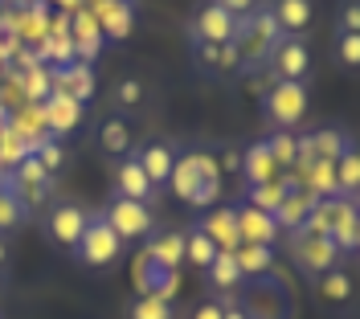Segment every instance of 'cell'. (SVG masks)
I'll return each mask as SVG.
<instances>
[{
    "mask_svg": "<svg viewBox=\"0 0 360 319\" xmlns=\"http://www.w3.org/2000/svg\"><path fill=\"white\" fill-rule=\"evenodd\" d=\"M29 156H33V148H29L13 127H4V131H0V176H4L8 168H17L21 160H29Z\"/></svg>",
    "mask_w": 360,
    "mask_h": 319,
    "instance_id": "e575fe53",
    "label": "cell"
},
{
    "mask_svg": "<svg viewBox=\"0 0 360 319\" xmlns=\"http://www.w3.org/2000/svg\"><path fill=\"white\" fill-rule=\"evenodd\" d=\"M238 168H242V152H233V148H229V152H225V164H221V176H225V172H238Z\"/></svg>",
    "mask_w": 360,
    "mask_h": 319,
    "instance_id": "f6af8a7d",
    "label": "cell"
},
{
    "mask_svg": "<svg viewBox=\"0 0 360 319\" xmlns=\"http://www.w3.org/2000/svg\"><path fill=\"white\" fill-rule=\"evenodd\" d=\"M131 319H172V303L160 295H139L131 303V311H127Z\"/></svg>",
    "mask_w": 360,
    "mask_h": 319,
    "instance_id": "8d00e7d4",
    "label": "cell"
},
{
    "mask_svg": "<svg viewBox=\"0 0 360 319\" xmlns=\"http://www.w3.org/2000/svg\"><path fill=\"white\" fill-rule=\"evenodd\" d=\"M242 311L250 319H291V295L283 291V282L270 278H254L242 282Z\"/></svg>",
    "mask_w": 360,
    "mask_h": 319,
    "instance_id": "5b68a950",
    "label": "cell"
},
{
    "mask_svg": "<svg viewBox=\"0 0 360 319\" xmlns=\"http://www.w3.org/2000/svg\"><path fill=\"white\" fill-rule=\"evenodd\" d=\"M356 217H360V205H356V201H348V197H340L336 221H332V229H328V237L336 242L340 254L356 250Z\"/></svg>",
    "mask_w": 360,
    "mask_h": 319,
    "instance_id": "d4e9b609",
    "label": "cell"
},
{
    "mask_svg": "<svg viewBox=\"0 0 360 319\" xmlns=\"http://www.w3.org/2000/svg\"><path fill=\"white\" fill-rule=\"evenodd\" d=\"M115 103H119V111H135L143 103V78H123L115 91Z\"/></svg>",
    "mask_w": 360,
    "mask_h": 319,
    "instance_id": "ab89813d",
    "label": "cell"
},
{
    "mask_svg": "<svg viewBox=\"0 0 360 319\" xmlns=\"http://www.w3.org/2000/svg\"><path fill=\"white\" fill-rule=\"evenodd\" d=\"M82 103L78 98H70L66 91H53L49 98L41 103V119H45V136H53V139H66L78 123H82Z\"/></svg>",
    "mask_w": 360,
    "mask_h": 319,
    "instance_id": "7c38bea8",
    "label": "cell"
},
{
    "mask_svg": "<svg viewBox=\"0 0 360 319\" xmlns=\"http://www.w3.org/2000/svg\"><path fill=\"white\" fill-rule=\"evenodd\" d=\"M119 254H123L119 233L107 226L103 213H90L86 229H82V237H78V246H74V258H78L82 266H90V271H103V266H115V262H119Z\"/></svg>",
    "mask_w": 360,
    "mask_h": 319,
    "instance_id": "7a4b0ae2",
    "label": "cell"
},
{
    "mask_svg": "<svg viewBox=\"0 0 360 319\" xmlns=\"http://www.w3.org/2000/svg\"><path fill=\"white\" fill-rule=\"evenodd\" d=\"M233 262H238V271H242V282L270 278V274H274V246H238V250H233Z\"/></svg>",
    "mask_w": 360,
    "mask_h": 319,
    "instance_id": "cb8c5ba5",
    "label": "cell"
},
{
    "mask_svg": "<svg viewBox=\"0 0 360 319\" xmlns=\"http://www.w3.org/2000/svg\"><path fill=\"white\" fill-rule=\"evenodd\" d=\"M131 282L139 295H160L172 303L180 291V271H164V266H156L148 254L139 250V258H135V266H131Z\"/></svg>",
    "mask_w": 360,
    "mask_h": 319,
    "instance_id": "30bf717a",
    "label": "cell"
},
{
    "mask_svg": "<svg viewBox=\"0 0 360 319\" xmlns=\"http://www.w3.org/2000/svg\"><path fill=\"white\" fill-rule=\"evenodd\" d=\"M115 197L143 201V205H152V201H156V188H152V181L143 176V168H139V160H135V156H127L119 168H115Z\"/></svg>",
    "mask_w": 360,
    "mask_h": 319,
    "instance_id": "e0dca14e",
    "label": "cell"
},
{
    "mask_svg": "<svg viewBox=\"0 0 360 319\" xmlns=\"http://www.w3.org/2000/svg\"><path fill=\"white\" fill-rule=\"evenodd\" d=\"M336 184H340V197H348V201L360 197V148H352V152H344L336 160Z\"/></svg>",
    "mask_w": 360,
    "mask_h": 319,
    "instance_id": "1f68e13d",
    "label": "cell"
},
{
    "mask_svg": "<svg viewBox=\"0 0 360 319\" xmlns=\"http://www.w3.org/2000/svg\"><path fill=\"white\" fill-rule=\"evenodd\" d=\"M53 91H66L70 98H78V103L86 107V98L94 94V74H90V62H70V66L58 74Z\"/></svg>",
    "mask_w": 360,
    "mask_h": 319,
    "instance_id": "83f0119b",
    "label": "cell"
},
{
    "mask_svg": "<svg viewBox=\"0 0 360 319\" xmlns=\"http://www.w3.org/2000/svg\"><path fill=\"white\" fill-rule=\"evenodd\" d=\"M266 8H270V17H274L283 37H303L311 29V17H315L311 0H270Z\"/></svg>",
    "mask_w": 360,
    "mask_h": 319,
    "instance_id": "9a60e30c",
    "label": "cell"
},
{
    "mask_svg": "<svg viewBox=\"0 0 360 319\" xmlns=\"http://www.w3.org/2000/svg\"><path fill=\"white\" fill-rule=\"evenodd\" d=\"M217 4H221L229 17H238V21H242V17H250V13H254L262 0H217Z\"/></svg>",
    "mask_w": 360,
    "mask_h": 319,
    "instance_id": "b9f144b4",
    "label": "cell"
},
{
    "mask_svg": "<svg viewBox=\"0 0 360 319\" xmlns=\"http://www.w3.org/2000/svg\"><path fill=\"white\" fill-rule=\"evenodd\" d=\"M33 160L45 168V176H53L62 164H66V148H62V139H53V136H45L37 148H33Z\"/></svg>",
    "mask_w": 360,
    "mask_h": 319,
    "instance_id": "d590c367",
    "label": "cell"
},
{
    "mask_svg": "<svg viewBox=\"0 0 360 319\" xmlns=\"http://www.w3.org/2000/svg\"><path fill=\"white\" fill-rule=\"evenodd\" d=\"M197 229H201L205 237L217 246V254H233L238 246H242V237H238V209L213 205L201 221H197Z\"/></svg>",
    "mask_w": 360,
    "mask_h": 319,
    "instance_id": "4fadbf2b",
    "label": "cell"
},
{
    "mask_svg": "<svg viewBox=\"0 0 360 319\" xmlns=\"http://www.w3.org/2000/svg\"><path fill=\"white\" fill-rule=\"evenodd\" d=\"M143 254L164 271H180L184 266V233H176V229L172 233H156V237H148Z\"/></svg>",
    "mask_w": 360,
    "mask_h": 319,
    "instance_id": "603a6c76",
    "label": "cell"
},
{
    "mask_svg": "<svg viewBox=\"0 0 360 319\" xmlns=\"http://www.w3.org/2000/svg\"><path fill=\"white\" fill-rule=\"evenodd\" d=\"M221 319H250V315L242 311V303H238V299L225 295V299H221Z\"/></svg>",
    "mask_w": 360,
    "mask_h": 319,
    "instance_id": "ee69618b",
    "label": "cell"
},
{
    "mask_svg": "<svg viewBox=\"0 0 360 319\" xmlns=\"http://www.w3.org/2000/svg\"><path fill=\"white\" fill-rule=\"evenodd\" d=\"M262 143H266V152L274 156L278 172H291L295 160H299V136H291V131H270Z\"/></svg>",
    "mask_w": 360,
    "mask_h": 319,
    "instance_id": "d6a6232c",
    "label": "cell"
},
{
    "mask_svg": "<svg viewBox=\"0 0 360 319\" xmlns=\"http://www.w3.org/2000/svg\"><path fill=\"white\" fill-rule=\"evenodd\" d=\"M332 58H336L344 70H360V33H336Z\"/></svg>",
    "mask_w": 360,
    "mask_h": 319,
    "instance_id": "f35d334b",
    "label": "cell"
},
{
    "mask_svg": "<svg viewBox=\"0 0 360 319\" xmlns=\"http://www.w3.org/2000/svg\"><path fill=\"white\" fill-rule=\"evenodd\" d=\"M262 111L274 131H291L295 123H303L307 115V82H283L274 78L270 91L262 94Z\"/></svg>",
    "mask_w": 360,
    "mask_h": 319,
    "instance_id": "3957f363",
    "label": "cell"
},
{
    "mask_svg": "<svg viewBox=\"0 0 360 319\" xmlns=\"http://www.w3.org/2000/svg\"><path fill=\"white\" fill-rule=\"evenodd\" d=\"M291 188H299V176H295V172H278L274 181L246 188V201H242V205L262 209V213H270V217H274V209L287 201V193H291Z\"/></svg>",
    "mask_w": 360,
    "mask_h": 319,
    "instance_id": "ac0fdd59",
    "label": "cell"
},
{
    "mask_svg": "<svg viewBox=\"0 0 360 319\" xmlns=\"http://www.w3.org/2000/svg\"><path fill=\"white\" fill-rule=\"evenodd\" d=\"M205 181H221V164L213 160V152H176V168L168 188H176L180 201H193V193Z\"/></svg>",
    "mask_w": 360,
    "mask_h": 319,
    "instance_id": "52a82bcc",
    "label": "cell"
},
{
    "mask_svg": "<svg viewBox=\"0 0 360 319\" xmlns=\"http://www.w3.org/2000/svg\"><path fill=\"white\" fill-rule=\"evenodd\" d=\"M21 221H25V205H21V197L8 188V181H4V188H0V233L21 226Z\"/></svg>",
    "mask_w": 360,
    "mask_h": 319,
    "instance_id": "74e56055",
    "label": "cell"
},
{
    "mask_svg": "<svg viewBox=\"0 0 360 319\" xmlns=\"http://www.w3.org/2000/svg\"><path fill=\"white\" fill-rule=\"evenodd\" d=\"M291 254H295V266H299L303 274H311V278H319V274H328V271H336L340 258H344L328 233H307V229H299V233H295Z\"/></svg>",
    "mask_w": 360,
    "mask_h": 319,
    "instance_id": "ba28073f",
    "label": "cell"
},
{
    "mask_svg": "<svg viewBox=\"0 0 360 319\" xmlns=\"http://www.w3.org/2000/svg\"><path fill=\"white\" fill-rule=\"evenodd\" d=\"M352 254H360V217H356V250H352Z\"/></svg>",
    "mask_w": 360,
    "mask_h": 319,
    "instance_id": "bcb514c9",
    "label": "cell"
},
{
    "mask_svg": "<svg viewBox=\"0 0 360 319\" xmlns=\"http://www.w3.org/2000/svg\"><path fill=\"white\" fill-rule=\"evenodd\" d=\"M188 37H193V46H233L238 17H229L217 0H205V4H197V13L188 21Z\"/></svg>",
    "mask_w": 360,
    "mask_h": 319,
    "instance_id": "8992f818",
    "label": "cell"
},
{
    "mask_svg": "<svg viewBox=\"0 0 360 319\" xmlns=\"http://www.w3.org/2000/svg\"><path fill=\"white\" fill-rule=\"evenodd\" d=\"M336 33H360V0H340Z\"/></svg>",
    "mask_w": 360,
    "mask_h": 319,
    "instance_id": "60d3db41",
    "label": "cell"
},
{
    "mask_svg": "<svg viewBox=\"0 0 360 319\" xmlns=\"http://www.w3.org/2000/svg\"><path fill=\"white\" fill-rule=\"evenodd\" d=\"M242 181H246V188H254V184H266L278 176V164H274V156L266 152V143L258 139V143H250L246 152H242Z\"/></svg>",
    "mask_w": 360,
    "mask_h": 319,
    "instance_id": "ffe728a7",
    "label": "cell"
},
{
    "mask_svg": "<svg viewBox=\"0 0 360 319\" xmlns=\"http://www.w3.org/2000/svg\"><path fill=\"white\" fill-rule=\"evenodd\" d=\"M135 160H139V168H143V176L152 181V188H168V181H172V168H176V152L168 148V143H160V139H152V143H143L139 152H135Z\"/></svg>",
    "mask_w": 360,
    "mask_h": 319,
    "instance_id": "5bb4252c",
    "label": "cell"
},
{
    "mask_svg": "<svg viewBox=\"0 0 360 319\" xmlns=\"http://www.w3.org/2000/svg\"><path fill=\"white\" fill-rule=\"evenodd\" d=\"M98 148H103L107 156H127V152H131V127H127L123 119H103V127H98Z\"/></svg>",
    "mask_w": 360,
    "mask_h": 319,
    "instance_id": "4dcf8cb0",
    "label": "cell"
},
{
    "mask_svg": "<svg viewBox=\"0 0 360 319\" xmlns=\"http://www.w3.org/2000/svg\"><path fill=\"white\" fill-rule=\"evenodd\" d=\"M238 237H242V246H274V237H278V226H274V217L262 213V209H250L238 201Z\"/></svg>",
    "mask_w": 360,
    "mask_h": 319,
    "instance_id": "2e32d148",
    "label": "cell"
},
{
    "mask_svg": "<svg viewBox=\"0 0 360 319\" xmlns=\"http://www.w3.org/2000/svg\"><path fill=\"white\" fill-rule=\"evenodd\" d=\"M315 201H319V197H311L303 184H299V188H291V193H287V201L274 209V226H278V233H283V229H287V233H299V229L307 226Z\"/></svg>",
    "mask_w": 360,
    "mask_h": 319,
    "instance_id": "d6986e66",
    "label": "cell"
},
{
    "mask_svg": "<svg viewBox=\"0 0 360 319\" xmlns=\"http://www.w3.org/2000/svg\"><path fill=\"white\" fill-rule=\"evenodd\" d=\"M58 4H66V8H70V4H78V0H58Z\"/></svg>",
    "mask_w": 360,
    "mask_h": 319,
    "instance_id": "c3c4849f",
    "label": "cell"
},
{
    "mask_svg": "<svg viewBox=\"0 0 360 319\" xmlns=\"http://www.w3.org/2000/svg\"><path fill=\"white\" fill-rule=\"evenodd\" d=\"M70 33H74L70 41H74V49H78V62H90V58L98 53V46H103V29H98V21H94L90 8H78V13H74Z\"/></svg>",
    "mask_w": 360,
    "mask_h": 319,
    "instance_id": "44dd1931",
    "label": "cell"
},
{
    "mask_svg": "<svg viewBox=\"0 0 360 319\" xmlns=\"http://www.w3.org/2000/svg\"><path fill=\"white\" fill-rule=\"evenodd\" d=\"M299 184L311 193V197H340V184H336V164L332 160H311L299 168Z\"/></svg>",
    "mask_w": 360,
    "mask_h": 319,
    "instance_id": "7402d4cb",
    "label": "cell"
},
{
    "mask_svg": "<svg viewBox=\"0 0 360 319\" xmlns=\"http://www.w3.org/2000/svg\"><path fill=\"white\" fill-rule=\"evenodd\" d=\"M103 217H107V226L119 233V242H148L152 229H156L152 205L127 201V197H111V205L103 209Z\"/></svg>",
    "mask_w": 360,
    "mask_h": 319,
    "instance_id": "277c9868",
    "label": "cell"
},
{
    "mask_svg": "<svg viewBox=\"0 0 360 319\" xmlns=\"http://www.w3.org/2000/svg\"><path fill=\"white\" fill-rule=\"evenodd\" d=\"M213 258H217V246H213V242L205 237L201 229H197V226L184 229V262H188L193 271H201V274H205Z\"/></svg>",
    "mask_w": 360,
    "mask_h": 319,
    "instance_id": "f546056e",
    "label": "cell"
},
{
    "mask_svg": "<svg viewBox=\"0 0 360 319\" xmlns=\"http://www.w3.org/2000/svg\"><path fill=\"white\" fill-rule=\"evenodd\" d=\"M278 41H283V33H278V25H274V17H270V8H266V4H258L250 17L238 21V37H233L238 66L254 74L258 66H266V62H270V53H274Z\"/></svg>",
    "mask_w": 360,
    "mask_h": 319,
    "instance_id": "6da1fadb",
    "label": "cell"
},
{
    "mask_svg": "<svg viewBox=\"0 0 360 319\" xmlns=\"http://www.w3.org/2000/svg\"><path fill=\"white\" fill-rule=\"evenodd\" d=\"M94 21L103 29V37L123 41L131 33V0H107L103 8H94Z\"/></svg>",
    "mask_w": 360,
    "mask_h": 319,
    "instance_id": "484cf974",
    "label": "cell"
},
{
    "mask_svg": "<svg viewBox=\"0 0 360 319\" xmlns=\"http://www.w3.org/2000/svg\"><path fill=\"white\" fill-rule=\"evenodd\" d=\"M0 188H4V176H0Z\"/></svg>",
    "mask_w": 360,
    "mask_h": 319,
    "instance_id": "681fc988",
    "label": "cell"
},
{
    "mask_svg": "<svg viewBox=\"0 0 360 319\" xmlns=\"http://www.w3.org/2000/svg\"><path fill=\"white\" fill-rule=\"evenodd\" d=\"M193 53H197L201 70H213V74L238 70V49L233 46H193Z\"/></svg>",
    "mask_w": 360,
    "mask_h": 319,
    "instance_id": "836d02e7",
    "label": "cell"
},
{
    "mask_svg": "<svg viewBox=\"0 0 360 319\" xmlns=\"http://www.w3.org/2000/svg\"><path fill=\"white\" fill-rule=\"evenodd\" d=\"M0 274H4V246H0Z\"/></svg>",
    "mask_w": 360,
    "mask_h": 319,
    "instance_id": "7dc6e473",
    "label": "cell"
},
{
    "mask_svg": "<svg viewBox=\"0 0 360 319\" xmlns=\"http://www.w3.org/2000/svg\"><path fill=\"white\" fill-rule=\"evenodd\" d=\"M90 213L82 205H74V201H62V205L49 209V221H45V229H49V242L53 246H62V250H74L78 246V237H82V229H86Z\"/></svg>",
    "mask_w": 360,
    "mask_h": 319,
    "instance_id": "8fae6325",
    "label": "cell"
},
{
    "mask_svg": "<svg viewBox=\"0 0 360 319\" xmlns=\"http://www.w3.org/2000/svg\"><path fill=\"white\" fill-rule=\"evenodd\" d=\"M352 291H356V287H352V274L340 271V266L315 278V295L323 299V303H348V299H352Z\"/></svg>",
    "mask_w": 360,
    "mask_h": 319,
    "instance_id": "f1b7e54d",
    "label": "cell"
},
{
    "mask_svg": "<svg viewBox=\"0 0 360 319\" xmlns=\"http://www.w3.org/2000/svg\"><path fill=\"white\" fill-rule=\"evenodd\" d=\"M205 282H209V291H217V295H229V291H242V271H238V262H233V254H217L213 262H209V271H205Z\"/></svg>",
    "mask_w": 360,
    "mask_h": 319,
    "instance_id": "4316f807",
    "label": "cell"
},
{
    "mask_svg": "<svg viewBox=\"0 0 360 319\" xmlns=\"http://www.w3.org/2000/svg\"><path fill=\"white\" fill-rule=\"evenodd\" d=\"M266 66L274 70L283 82H307V78H311V49H307L303 37H283V41L274 46Z\"/></svg>",
    "mask_w": 360,
    "mask_h": 319,
    "instance_id": "9c48e42d",
    "label": "cell"
},
{
    "mask_svg": "<svg viewBox=\"0 0 360 319\" xmlns=\"http://www.w3.org/2000/svg\"><path fill=\"white\" fill-rule=\"evenodd\" d=\"M193 319H221V299H209V303H201V307L193 311Z\"/></svg>",
    "mask_w": 360,
    "mask_h": 319,
    "instance_id": "7bdbcfd3",
    "label": "cell"
}]
</instances>
